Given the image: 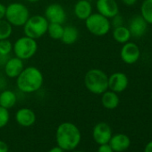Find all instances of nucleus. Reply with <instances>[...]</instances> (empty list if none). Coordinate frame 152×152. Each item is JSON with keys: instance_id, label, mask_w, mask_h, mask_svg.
Here are the masks:
<instances>
[{"instance_id": "f257e3e1", "label": "nucleus", "mask_w": 152, "mask_h": 152, "mask_svg": "<svg viewBox=\"0 0 152 152\" xmlns=\"http://www.w3.org/2000/svg\"><path fill=\"white\" fill-rule=\"evenodd\" d=\"M82 140V133L77 125L71 122H64L56 131V141L64 151H72L77 148Z\"/></svg>"}, {"instance_id": "f03ea898", "label": "nucleus", "mask_w": 152, "mask_h": 152, "mask_svg": "<svg viewBox=\"0 0 152 152\" xmlns=\"http://www.w3.org/2000/svg\"><path fill=\"white\" fill-rule=\"evenodd\" d=\"M43 83V73L35 66L24 67L16 78V86L23 93H34L41 89Z\"/></svg>"}, {"instance_id": "7ed1b4c3", "label": "nucleus", "mask_w": 152, "mask_h": 152, "mask_svg": "<svg viewBox=\"0 0 152 152\" xmlns=\"http://www.w3.org/2000/svg\"><path fill=\"white\" fill-rule=\"evenodd\" d=\"M83 82L86 89L95 95H101L108 90V75L101 69L89 70L84 75Z\"/></svg>"}, {"instance_id": "20e7f679", "label": "nucleus", "mask_w": 152, "mask_h": 152, "mask_svg": "<svg viewBox=\"0 0 152 152\" xmlns=\"http://www.w3.org/2000/svg\"><path fill=\"white\" fill-rule=\"evenodd\" d=\"M48 23H49L48 22L44 15H31L27 22L25 23V24L23 26L24 35L37 40L42 38L47 33Z\"/></svg>"}, {"instance_id": "39448f33", "label": "nucleus", "mask_w": 152, "mask_h": 152, "mask_svg": "<svg viewBox=\"0 0 152 152\" xmlns=\"http://www.w3.org/2000/svg\"><path fill=\"white\" fill-rule=\"evenodd\" d=\"M31 16L28 7L23 3H11L7 7L5 19L13 27H23Z\"/></svg>"}, {"instance_id": "423d86ee", "label": "nucleus", "mask_w": 152, "mask_h": 152, "mask_svg": "<svg viewBox=\"0 0 152 152\" xmlns=\"http://www.w3.org/2000/svg\"><path fill=\"white\" fill-rule=\"evenodd\" d=\"M38 51L37 40L27 36H23L15 40L13 44V52L15 56L23 61L29 60L33 57Z\"/></svg>"}, {"instance_id": "0eeeda50", "label": "nucleus", "mask_w": 152, "mask_h": 152, "mask_svg": "<svg viewBox=\"0 0 152 152\" xmlns=\"http://www.w3.org/2000/svg\"><path fill=\"white\" fill-rule=\"evenodd\" d=\"M85 26L90 33L97 37L105 36L111 30L110 20L99 13H92L85 20Z\"/></svg>"}, {"instance_id": "6e6552de", "label": "nucleus", "mask_w": 152, "mask_h": 152, "mask_svg": "<svg viewBox=\"0 0 152 152\" xmlns=\"http://www.w3.org/2000/svg\"><path fill=\"white\" fill-rule=\"evenodd\" d=\"M120 57L124 64H133L137 63L140 57V49L137 44L128 41L123 44L120 51Z\"/></svg>"}, {"instance_id": "1a4fd4ad", "label": "nucleus", "mask_w": 152, "mask_h": 152, "mask_svg": "<svg viewBox=\"0 0 152 152\" xmlns=\"http://www.w3.org/2000/svg\"><path fill=\"white\" fill-rule=\"evenodd\" d=\"M44 16L48 23H60V24H63L67 18L64 8L60 4L57 3H53L48 5L45 9Z\"/></svg>"}, {"instance_id": "9d476101", "label": "nucleus", "mask_w": 152, "mask_h": 152, "mask_svg": "<svg viewBox=\"0 0 152 152\" xmlns=\"http://www.w3.org/2000/svg\"><path fill=\"white\" fill-rule=\"evenodd\" d=\"M129 84L127 75L122 72H115L108 76V90L116 93L124 91Z\"/></svg>"}, {"instance_id": "9b49d317", "label": "nucleus", "mask_w": 152, "mask_h": 152, "mask_svg": "<svg viewBox=\"0 0 152 152\" xmlns=\"http://www.w3.org/2000/svg\"><path fill=\"white\" fill-rule=\"evenodd\" d=\"M92 137L99 145L108 143L112 137V129L109 124L105 122L98 123L93 128Z\"/></svg>"}, {"instance_id": "f8f14e48", "label": "nucleus", "mask_w": 152, "mask_h": 152, "mask_svg": "<svg viewBox=\"0 0 152 152\" xmlns=\"http://www.w3.org/2000/svg\"><path fill=\"white\" fill-rule=\"evenodd\" d=\"M96 8L99 14L108 19L119 14V6L115 0H97Z\"/></svg>"}, {"instance_id": "ddd939ff", "label": "nucleus", "mask_w": 152, "mask_h": 152, "mask_svg": "<svg viewBox=\"0 0 152 152\" xmlns=\"http://www.w3.org/2000/svg\"><path fill=\"white\" fill-rule=\"evenodd\" d=\"M148 23L143 19L141 15H136L130 20L128 29L131 32L132 37L135 39H140L146 34L148 31Z\"/></svg>"}, {"instance_id": "4468645a", "label": "nucleus", "mask_w": 152, "mask_h": 152, "mask_svg": "<svg viewBox=\"0 0 152 152\" xmlns=\"http://www.w3.org/2000/svg\"><path fill=\"white\" fill-rule=\"evenodd\" d=\"M23 68H24L23 61L16 56H14V57H10L6 63V64L4 65V72L8 78L16 79L18 77V75L23 70Z\"/></svg>"}, {"instance_id": "2eb2a0df", "label": "nucleus", "mask_w": 152, "mask_h": 152, "mask_svg": "<svg viewBox=\"0 0 152 152\" xmlns=\"http://www.w3.org/2000/svg\"><path fill=\"white\" fill-rule=\"evenodd\" d=\"M36 114L35 112L28 107H23L17 110L15 114V120L17 124L23 127L32 126L36 122Z\"/></svg>"}, {"instance_id": "dca6fc26", "label": "nucleus", "mask_w": 152, "mask_h": 152, "mask_svg": "<svg viewBox=\"0 0 152 152\" xmlns=\"http://www.w3.org/2000/svg\"><path fill=\"white\" fill-rule=\"evenodd\" d=\"M108 144L114 150V152H123L126 150L131 145L130 138L124 133H118L112 135Z\"/></svg>"}, {"instance_id": "f3484780", "label": "nucleus", "mask_w": 152, "mask_h": 152, "mask_svg": "<svg viewBox=\"0 0 152 152\" xmlns=\"http://www.w3.org/2000/svg\"><path fill=\"white\" fill-rule=\"evenodd\" d=\"M73 13L79 20L85 21L92 14V5L88 0H79L74 5Z\"/></svg>"}, {"instance_id": "a211bd4d", "label": "nucleus", "mask_w": 152, "mask_h": 152, "mask_svg": "<svg viewBox=\"0 0 152 152\" xmlns=\"http://www.w3.org/2000/svg\"><path fill=\"white\" fill-rule=\"evenodd\" d=\"M119 103L120 99L118 93L107 90L101 94V104L105 108L109 110L115 109L119 106Z\"/></svg>"}, {"instance_id": "6ab92c4d", "label": "nucleus", "mask_w": 152, "mask_h": 152, "mask_svg": "<svg viewBox=\"0 0 152 152\" xmlns=\"http://www.w3.org/2000/svg\"><path fill=\"white\" fill-rule=\"evenodd\" d=\"M79 39V31L75 26L67 25L64 27L63 36L61 38V41L65 45H72Z\"/></svg>"}, {"instance_id": "aec40b11", "label": "nucleus", "mask_w": 152, "mask_h": 152, "mask_svg": "<svg viewBox=\"0 0 152 152\" xmlns=\"http://www.w3.org/2000/svg\"><path fill=\"white\" fill-rule=\"evenodd\" d=\"M16 94L11 90H3L0 92V106L4 108L10 109L16 104Z\"/></svg>"}, {"instance_id": "412c9836", "label": "nucleus", "mask_w": 152, "mask_h": 152, "mask_svg": "<svg viewBox=\"0 0 152 152\" xmlns=\"http://www.w3.org/2000/svg\"><path fill=\"white\" fill-rule=\"evenodd\" d=\"M112 35H113V39L119 44H124L130 41V39L132 38L128 27H125L124 25L114 28Z\"/></svg>"}, {"instance_id": "4be33fe9", "label": "nucleus", "mask_w": 152, "mask_h": 152, "mask_svg": "<svg viewBox=\"0 0 152 152\" xmlns=\"http://www.w3.org/2000/svg\"><path fill=\"white\" fill-rule=\"evenodd\" d=\"M140 15L148 24L152 25V0H143L140 7Z\"/></svg>"}, {"instance_id": "5701e85b", "label": "nucleus", "mask_w": 152, "mask_h": 152, "mask_svg": "<svg viewBox=\"0 0 152 152\" xmlns=\"http://www.w3.org/2000/svg\"><path fill=\"white\" fill-rule=\"evenodd\" d=\"M63 32H64V26H63V24L53 23H48L47 33L48 34V36L51 39H56V40L61 39L62 36H63Z\"/></svg>"}, {"instance_id": "b1692460", "label": "nucleus", "mask_w": 152, "mask_h": 152, "mask_svg": "<svg viewBox=\"0 0 152 152\" xmlns=\"http://www.w3.org/2000/svg\"><path fill=\"white\" fill-rule=\"evenodd\" d=\"M13 34V26L6 20H0V40L7 39Z\"/></svg>"}, {"instance_id": "393cba45", "label": "nucleus", "mask_w": 152, "mask_h": 152, "mask_svg": "<svg viewBox=\"0 0 152 152\" xmlns=\"http://www.w3.org/2000/svg\"><path fill=\"white\" fill-rule=\"evenodd\" d=\"M12 51H13V43L9 40V39L0 40V55L10 56Z\"/></svg>"}, {"instance_id": "a878e982", "label": "nucleus", "mask_w": 152, "mask_h": 152, "mask_svg": "<svg viewBox=\"0 0 152 152\" xmlns=\"http://www.w3.org/2000/svg\"><path fill=\"white\" fill-rule=\"evenodd\" d=\"M10 120V114L8 109L0 106V129L7 125Z\"/></svg>"}, {"instance_id": "bb28decb", "label": "nucleus", "mask_w": 152, "mask_h": 152, "mask_svg": "<svg viewBox=\"0 0 152 152\" xmlns=\"http://www.w3.org/2000/svg\"><path fill=\"white\" fill-rule=\"evenodd\" d=\"M110 23H111V27H113V28L122 26V25H124V18L118 14L115 16H114L113 18H111Z\"/></svg>"}, {"instance_id": "cd10ccee", "label": "nucleus", "mask_w": 152, "mask_h": 152, "mask_svg": "<svg viewBox=\"0 0 152 152\" xmlns=\"http://www.w3.org/2000/svg\"><path fill=\"white\" fill-rule=\"evenodd\" d=\"M98 152H114V150L112 149V148L108 143H106V144L99 145L98 148Z\"/></svg>"}, {"instance_id": "c85d7f7f", "label": "nucleus", "mask_w": 152, "mask_h": 152, "mask_svg": "<svg viewBox=\"0 0 152 152\" xmlns=\"http://www.w3.org/2000/svg\"><path fill=\"white\" fill-rule=\"evenodd\" d=\"M7 13V6L0 3V20L5 19Z\"/></svg>"}, {"instance_id": "c756f323", "label": "nucleus", "mask_w": 152, "mask_h": 152, "mask_svg": "<svg viewBox=\"0 0 152 152\" xmlns=\"http://www.w3.org/2000/svg\"><path fill=\"white\" fill-rule=\"evenodd\" d=\"M0 152H9V147L4 140H0Z\"/></svg>"}, {"instance_id": "7c9ffc66", "label": "nucleus", "mask_w": 152, "mask_h": 152, "mask_svg": "<svg viewBox=\"0 0 152 152\" xmlns=\"http://www.w3.org/2000/svg\"><path fill=\"white\" fill-rule=\"evenodd\" d=\"M9 58H10L9 56H3V55H0V65H3V66H4Z\"/></svg>"}, {"instance_id": "2f4dec72", "label": "nucleus", "mask_w": 152, "mask_h": 152, "mask_svg": "<svg viewBox=\"0 0 152 152\" xmlns=\"http://www.w3.org/2000/svg\"><path fill=\"white\" fill-rule=\"evenodd\" d=\"M6 85H7V81H6V78L3 77V76H0V90H5L6 88Z\"/></svg>"}, {"instance_id": "473e14b6", "label": "nucleus", "mask_w": 152, "mask_h": 152, "mask_svg": "<svg viewBox=\"0 0 152 152\" xmlns=\"http://www.w3.org/2000/svg\"><path fill=\"white\" fill-rule=\"evenodd\" d=\"M138 0H122V2L125 5V6H128V7H132L133 5H135L137 3Z\"/></svg>"}, {"instance_id": "72a5a7b5", "label": "nucleus", "mask_w": 152, "mask_h": 152, "mask_svg": "<svg viewBox=\"0 0 152 152\" xmlns=\"http://www.w3.org/2000/svg\"><path fill=\"white\" fill-rule=\"evenodd\" d=\"M144 152H152V140H150L144 148Z\"/></svg>"}, {"instance_id": "f704fd0d", "label": "nucleus", "mask_w": 152, "mask_h": 152, "mask_svg": "<svg viewBox=\"0 0 152 152\" xmlns=\"http://www.w3.org/2000/svg\"><path fill=\"white\" fill-rule=\"evenodd\" d=\"M48 152H64V150L63 148H61L60 147L56 146V147H54V148H50Z\"/></svg>"}, {"instance_id": "c9c22d12", "label": "nucleus", "mask_w": 152, "mask_h": 152, "mask_svg": "<svg viewBox=\"0 0 152 152\" xmlns=\"http://www.w3.org/2000/svg\"><path fill=\"white\" fill-rule=\"evenodd\" d=\"M27 1L28 2H30V3H37V2H39V0H27Z\"/></svg>"}, {"instance_id": "e433bc0d", "label": "nucleus", "mask_w": 152, "mask_h": 152, "mask_svg": "<svg viewBox=\"0 0 152 152\" xmlns=\"http://www.w3.org/2000/svg\"><path fill=\"white\" fill-rule=\"evenodd\" d=\"M72 152H84V151H82V150H72Z\"/></svg>"}, {"instance_id": "4c0bfd02", "label": "nucleus", "mask_w": 152, "mask_h": 152, "mask_svg": "<svg viewBox=\"0 0 152 152\" xmlns=\"http://www.w3.org/2000/svg\"><path fill=\"white\" fill-rule=\"evenodd\" d=\"M151 99H152V92H151Z\"/></svg>"}]
</instances>
